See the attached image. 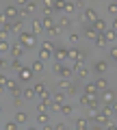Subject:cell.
<instances>
[{"instance_id": "cell-1", "label": "cell", "mask_w": 117, "mask_h": 130, "mask_svg": "<svg viewBox=\"0 0 117 130\" xmlns=\"http://www.w3.org/2000/svg\"><path fill=\"white\" fill-rule=\"evenodd\" d=\"M20 43H22L26 50H28V48H35V46H37V37H35L33 32H28V30H22V32H20Z\"/></svg>"}, {"instance_id": "cell-2", "label": "cell", "mask_w": 117, "mask_h": 130, "mask_svg": "<svg viewBox=\"0 0 117 130\" xmlns=\"http://www.w3.org/2000/svg\"><path fill=\"white\" fill-rule=\"evenodd\" d=\"M5 89L11 93V98H22V89H20V85H18V80H7V85H5Z\"/></svg>"}, {"instance_id": "cell-3", "label": "cell", "mask_w": 117, "mask_h": 130, "mask_svg": "<svg viewBox=\"0 0 117 130\" xmlns=\"http://www.w3.org/2000/svg\"><path fill=\"white\" fill-rule=\"evenodd\" d=\"M70 59L74 61V63H85L87 54H85V50H78V48H70Z\"/></svg>"}, {"instance_id": "cell-4", "label": "cell", "mask_w": 117, "mask_h": 130, "mask_svg": "<svg viewBox=\"0 0 117 130\" xmlns=\"http://www.w3.org/2000/svg\"><path fill=\"white\" fill-rule=\"evenodd\" d=\"M100 98H102V104H115V100H117V91L106 89V91L100 93Z\"/></svg>"}, {"instance_id": "cell-5", "label": "cell", "mask_w": 117, "mask_h": 130, "mask_svg": "<svg viewBox=\"0 0 117 130\" xmlns=\"http://www.w3.org/2000/svg\"><path fill=\"white\" fill-rule=\"evenodd\" d=\"M54 59H56V63H65L67 59H70V48H56L54 50Z\"/></svg>"}, {"instance_id": "cell-6", "label": "cell", "mask_w": 117, "mask_h": 130, "mask_svg": "<svg viewBox=\"0 0 117 130\" xmlns=\"http://www.w3.org/2000/svg\"><path fill=\"white\" fill-rule=\"evenodd\" d=\"M33 76H35V72H33V70H30V65H24L22 70H20V72H18V78H20V80H22V83H28V80L33 78Z\"/></svg>"}, {"instance_id": "cell-7", "label": "cell", "mask_w": 117, "mask_h": 130, "mask_svg": "<svg viewBox=\"0 0 117 130\" xmlns=\"http://www.w3.org/2000/svg\"><path fill=\"white\" fill-rule=\"evenodd\" d=\"M82 20H85V22H91V24H93L95 20H98V11H95L93 7H87V9H85V13H82Z\"/></svg>"}, {"instance_id": "cell-8", "label": "cell", "mask_w": 117, "mask_h": 130, "mask_svg": "<svg viewBox=\"0 0 117 130\" xmlns=\"http://www.w3.org/2000/svg\"><path fill=\"white\" fill-rule=\"evenodd\" d=\"M24 52H26V48H24L20 41L11 46V56H13V59H22V56H24Z\"/></svg>"}, {"instance_id": "cell-9", "label": "cell", "mask_w": 117, "mask_h": 130, "mask_svg": "<svg viewBox=\"0 0 117 130\" xmlns=\"http://www.w3.org/2000/svg\"><path fill=\"white\" fill-rule=\"evenodd\" d=\"M91 28H93V30L98 32V35H104V32L108 30V28H106V22H104L102 18H98V20H95V22L91 24Z\"/></svg>"}, {"instance_id": "cell-10", "label": "cell", "mask_w": 117, "mask_h": 130, "mask_svg": "<svg viewBox=\"0 0 117 130\" xmlns=\"http://www.w3.org/2000/svg\"><path fill=\"white\" fill-rule=\"evenodd\" d=\"M72 70H74V74L78 76V78H87V76H89V70H87L82 63H74V67H72Z\"/></svg>"}, {"instance_id": "cell-11", "label": "cell", "mask_w": 117, "mask_h": 130, "mask_svg": "<svg viewBox=\"0 0 117 130\" xmlns=\"http://www.w3.org/2000/svg\"><path fill=\"white\" fill-rule=\"evenodd\" d=\"M22 24H24V22H20V20H11L5 28H7L9 32H18V35H20V32H22Z\"/></svg>"}, {"instance_id": "cell-12", "label": "cell", "mask_w": 117, "mask_h": 130, "mask_svg": "<svg viewBox=\"0 0 117 130\" xmlns=\"http://www.w3.org/2000/svg\"><path fill=\"white\" fill-rule=\"evenodd\" d=\"M5 15H7L9 20H15V18L20 15V9H18L15 5H5Z\"/></svg>"}, {"instance_id": "cell-13", "label": "cell", "mask_w": 117, "mask_h": 130, "mask_svg": "<svg viewBox=\"0 0 117 130\" xmlns=\"http://www.w3.org/2000/svg\"><path fill=\"white\" fill-rule=\"evenodd\" d=\"M30 28H33L30 32H33L35 37H37V35H41V32H43V24H41V20H30Z\"/></svg>"}, {"instance_id": "cell-14", "label": "cell", "mask_w": 117, "mask_h": 130, "mask_svg": "<svg viewBox=\"0 0 117 130\" xmlns=\"http://www.w3.org/2000/svg\"><path fill=\"white\" fill-rule=\"evenodd\" d=\"M93 70H95V72H98V74H100V76H102V74H106V70H108V61H104V59H100V61H98V63H95V65H93Z\"/></svg>"}, {"instance_id": "cell-15", "label": "cell", "mask_w": 117, "mask_h": 130, "mask_svg": "<svg viewBox=\"0 0 117 130\" xmlns=\"http://www.w3.org/2000/svg\"><path fill=\"white\" fill-rule=\"evenodd\" d=\"M76 130H89V119H85V117H78V119L74 121Z\"/></svg>"}, {"instance_id": "cell-16", "label": "cell", "mask_w": 117, "mask_h": 130, "mask_svg": "<svg viewBox=\"0 0 117 130\" xmlns=\"http://www.w3.org/2000/svg\"><path fill=\"white\" fill-rule=\"evenodd\" d=\"M72 74H74V70H72V67H67V65H63V67H61V72H59L61 80H70V78H72Z\"/></svg>"}, {"instance_id": "cell-17", "label": "cell", "mask_w": 117, "mask_h": 130, "mask_svg": "<svg viewBox=\"0 0 117 130\" xmlns=\"http://www.w3.org/2000/svg\"><path fill=\"white\" fill-rule=\"evenodd\" d=\"M95 87H98V91H100V93L106 91V89H108V80L104 78V76H98V80H95Z\"/></svg>"}, {"instance_id": "cell-18", "label": "cell", "mask_w": 117, "mask_h": 130, "mask_svg": "<svg viewBox=\"0 0 117 130\" xmlns=\"http://www.w3.org/2000/svg\"><path fill=\"white\" fill-rule=\"evenodd\" d=\"M72 24H74V22H72V18H70V15H61V20H59V26H61L63 30L72 28Z\"/></svg>"}, {"instance_id": "cell-19", "label": "cell", "mask_w": 117, "mask_h": 130, "mask_svg": "<svg viewBox=\"0 0 117 130\" xmlns=\"http://www.w3.org/2000/svg\"><path fill=\"white\" fill-rule=\"evenodd\" d=\"M30 70H33L35 74H41V72H43V61H39V59H35L33 63H30Z\"/></svg>"}, {"instance_id": "cell-20", "label": "cell", "mask_w": 117, "mask_h": 130, "mask_svg": "<svg viewBox=\"0 0 117 130\" xmlns=\"http://www.w3.org/2000/svg\"><path fill=\"white\" fill-rule=\"evenodd\" d=\"M82 93H87V95H100V91H98V87H95V83H89L87 87H85Z\"/></svg>"}, {"instance_id": "cell-21", "label": "cell", "mask_w": 117, "mask_h": 130, "mask_svg": "<svg viewBox=\"0 0 117 130\" xmlns=\"http://www.w3.org/2000/svg\"><path fill=\"white\" fill-rule=\"evenodd\" d=\"M15 121H18V124H26V121H28V113L20 108V111L15 113Z\"/></svg>"}, {"instance_id": "cell-22", "label": "cell", "mask_w": 117, "mask_h": 130, "mask_svg": "<svg viewBox=\"0 0 117 130\" xmlns=\"http://www.w3.org/2000/svg\"><path fill=\"white\" fill-rule=\"evenodd\" d=\"M33 91H35V95H43V93L48 91V87H46L43 83H35V85H33Z\"/></svg>"}, {"instance_id": "cell-23", "label": "cell", "mask_w": 117, "mask_h": 130, "mask_svg": "<svg viewBox=\"0 0 117 130\" xmlns=\"http://www.w3.org/2000/svg\"><path fill=\"white\" fill-rule=\"evenodd\" d=\"M100 113H104L106 117H113V115H115V108H113V104H102Z\"/></svg>"}, {"instance_id": "cell-24", "label": "cell", "mask_w": 117, "mask_h": 130, "mask_svg": "<svg viewBox=\"0 0 117 130\" xmlns=\"http://www.w3.org/2000/svg\"><path fill=\"white\" fill-rule=\"evenodd\" d=\"M50 56H54L50 50H46V48H39V54H37V59H39V61H48Z\"/></svg>"}, {"instance_id": "cell-25", "label": "cell", "mask_w": 117, "mask_h": 130, "mask_svg": "<svg viewBox=\"0 0 117 130\" xmlns=\"http://www.w3.org/2000/svg\"><path fill=\"white\" fill-rule=\"evenodd\" d=\"M52 102H54V104H65V93H63V91H56L54 95H52Z\"/></svg>"}, {"instance_id": "cell-26", "label": "cell", "mask_w": 117, "mask_h": 130, "mask_svg": "<svg viewBox=\"0 0 117 130\" xmlns=\"http://www.w3.org/2000/svg\"><path fill=\"white\" fill-rule=\"evenodd\" d=\"M9 67H11V70H15V72H20V70L24 67V65H22V59H11V61H9Z\"/></svg>"}, {"instance_id": "cell-27", "label": "cell", "mask_w": 117, "mask_h": 130, "mask_svg": "<svg viewBox=\"0 0 117 130\" xmlns=\"http://www.w3.org/2000/svg\"><path fill=\"white\" fill-rule=\"evenodd\" d=\"M41 48H46V50H50L52 54H54V50H56V48H59V46H56V43L52 41V39H46V41L41 43Z\"/></svg>"}, {"instance_id": "cell-28", "label": "cell", "mask_w": 117, "mask_h": 130, "mask_svg": "<svg viewBox=\"0 0 117 130\" xmlns=\"http://www.w3.org/2000/svg\"><path fill=\"white\" fill-rule=\"evenodd\" d=\"M48 35H52V37H61V35H63V28L59 26V24H54V26L48 30Z\"/></svg>"}, {"instance_id": "cell-29", "label": "cell", "mask_w": 117, "mask_h": 130, "mask_svg": "<svg viewBox=\"0 0 117 130\" xmlns=\"http://www.w3.org/2000/svg\"><path fill=\"white\" fill-rule=\"evenodd\" d=\"M37 121L39 124H50V113H37Z\"/></svg>"}, {"instance_id": "cell-30", "label": "cell", "mask_w": 117, "mask_h": 130, "mask_svg": "<svg viewBox=\"0 0 117 130\" xmlns=\"http://www.w3.org/2000/svg\"><path fill=\"white\" fill-rule=\"evenodd\" d=\"M22 98H24V100H33V98H35L33 87H26V89H22Z\"/></svg>"}, {"instance_id": "cell-31", "label": "cell", "mask_w": 117, "mask_h": 130, "mask_svg": "<svg viewBox=\"0 0 117 130\" xmlns=\"http://www.w3.org/2000/svg\"><path fill=\"white\" fill-rule=\"evenodd\" d=\"M85 37H89V39H93V41H95V39H98L100 35H98V32H95L91 26H87V28H85Z\"/></svg>"}, {"instance_id": "cell-32", "label": "cell", "mask_w": 117, "mask_h": 130, "mask_svg": "<svg viewBox=\"0 0 117 130\" xmlns=\"http://www.w3.org/2000/svg\"><path fill=\"white\" fill-rule=\"evenodd\" d=\"M95 124H100V126H108V124H111V117H106L104 113H100V115H98V121H95Z\"/></svg>"}, {"instance_id": "cell-33", "label": "cell", "mask_w": 117, "mask_h": 130, "mask_svg": "<svg viewBox=\"0 0 117 130\" xmlns=\"http://www.w3.org/2000/svg\"><path fill=\"white\" fill-rule=\"evenodd\" d=\"M72 111H74V106H72V104H63V106H61V111H59V113H61V115H72Z\"/></svg>"}, {"instance_id": "cell-34", "label": "cell", "mask_w": 117, "mask_h": 130, "mask_svg": "<svg viewBox=\"0 0 117 130\" xmlns=\"http://www.w3.org/2000/svg\"><path fill=\"white\" fill-rule=\"evenodd\" d=\"M41 24H43V30H46V32L50 30L52 26H54V22H52V18H43V20H41Z\"/></svg>"}, {"instance_id": "cell-35", "label": "cell", "mask_w": 117, "mask_h": 130, "mask_svg": "<svg viewBox=\"0 0 117 130\" xmlns=\"http://www.w3.org/2000/svg\"><path fill=\"white\" fill-rule=\"evenodd\" d=\"M106 11H108L111 15H115V18H117V2H108V5H106Z\"/></svg>"}, {"instance_id": "cell-36", "label": "cell", "mask_w": 117, "mask_h": 130, "mask_svg": "<svg viewBox=\"0 0 117 130\" xmlns=\"http://www.w3.org/2000/svg\"><path fill=\"white\" fill-rule=\"evenodd\" d=\"M5 52H11V43L9 41H0V54H5Z\"/></svg>"}, {"instance_id": "cell-37", "label": "cell", "mask_w": 117, "mask_h": 130, "mask_svg": "<svg viewBox=\"0 0 117 130\" xmlns=\"http://www.w3.org/2000/svg\"><path fill=\"white\" fill-rule=\"evenodd\" d=\"M93 43H95V48H104V46H106V43H108V41H106V39H104V35H100V37H98V39H95V41H93Z\"/></svg>"}, {"instance_id": "cell-38", "label": "cell", "mask_w": 117, "mask_h": 130, "mask_svg": "<svg viewBox=\"0 0 117 130\" xmlns=\"http://www.w3.org/2000/svg\"><path fill=\"white\" fill-rule=\"evenodd\" d=\"M18 121H15V119H11V121H7V124H5V130H18Z\"/></svg>"}, {"instance_id": "cell-39", "label": "cell", "mask_w": 117, "mask_h": 130, "mask_svg": "<svg viewBox=\"0 0 117 130\" xmlns=\"http://www.w3.org/2000/svg\"><path fill=\"white\" fill-rule=\"evenodd\" d=\"M115 37H117V32H113L111 28H108V30L104 32V39H106V41H115Z\"/></svg>"}, {"instance_id": "cell-40", "label": "cell", "mask_w": 117, "mask_h": 130, "mask_svg": "<svg viewBox=\"0 0 117 130\" xmlns=\"http://www.w3.org/2000/svg\"><path fill=\"white\" fill-rule=\"evenodd\" d=\"M65 93H67V95H76V93H78V87H76L74 83H70V87H67Z\"/></svg>"}, {"instance_id": "cell-41", "label": "cell", "mask_w": 117, "mask_h": 130, "mask_svg": "<svg viewBox=\"0 0 117 130\" xmlns=\"http://www.w3.org/2000/svg\"><path fill=\"white\" fill-rule=\"evenodd\" d=\"M98 115H100V111H95V108H89V121H98Z\"/></svg>"}, {"instance_id": "cell-42", "label": "cell", "mask_w": 117, "mask_h": 130, "mask_svg": "<svg viewBox=\"0 0 117 130\" xmlns=\"http://www.w3.org/2000/svg\"><path fill=\"white\" fill-rule=\"evenodd\" d=\"M108 59H111V61H115V63H117V46H113L111 50H108Z\"/></svg>"}, {"instance_id": "cell-43", "label": "cell", "mask_w": 117, "mask_h": 130, "mask_svg": "<svg viewBox=\"0 0 117 130\" xmlns=\"http://www.w3.org/2000/svg\"><path fill=\"white\" fill-rule=\"evenodd\" d=\"M59 91H67V87H70V80H59Z\"/></svg>"}, {"instance_id": "cell-44", "label": "cell", "mask_w": 117, "mask_h": 130, "mask_svg": "<svg viewBox=\"0 0 117 130\" xmlns=\"http://www.w3.org/2000/svg\"><path fill=\"white\" fill-rule=\"evenodd\" d=\"M9 22H11V20L7 18V15H5V11H2V13H0V24H2V28H5V26H7Z\"/></svg>"}, {"instance_id": "cell-45", "label": "cell", "mask_w": 117, "mask_h": 130, "mask_svg": "<svg viewBox=\"0 0 117 130\" xmlns=\"http://www.w3.org/2000/svg\"><path fill=\"white\" fill-rule=\"evenodd\" d=\"M67 39H70V43H76L80 39V35H78V32H70V37H67Z\"/></svg>"}, {"instance_id": "cell-46", "label": "cell", "mask_w": 117, "mask_h": 130, "mask_svg": "<svg viewBox=\"0 0 117 130\" xmlns=\"http://www.w3.org/2000/svg\"><path fill=\"white\" fill-rule=\"evenodd\" d=\"M13 104H15V108H22V104H24V98H13Z\"/></svg>"}, {"instance_id": "cell-47", "label": "cell", "mask_w": 117, "mask_h": 130, "mask_svg": "<svg viewBox=\"0 0 117 130\" xmlns=\"http://www.w3.org/2000/svg\"><path fill=\"white\" fill-rule=\"evenodd\" d=\"M78 100H80V104H85V106L89 104V95H87V93H82V95H80Z\"/></svg>"}, {"instance_id": "cell-48", "label": "cell", "mask_w": 117, "mask_h": 130, "mask_svg": "<svg viewBox=\"0 0 117 130\" xmlns=\"http://www.w3.org/2000/svg\"><path fill=\"white\" fill-rule=\"evenodd\" d=\"M65 9V2H56L54 0V11H63Z\"/></svg>"}, {"instance_id": "cell-49", "label": "cell", "mask_w": 117, "mask_h": 130, "mask_svg": "<svg viewBox=\"0 0 117 130\" xmlns=\"http://www.w3.org/2000/svg\"><path fill=\"white\" fill-rule=\"evenodd\" d=\"M0 67H9V61H7L5 56H0Z\"/></svg>"}, {"instance_id": "cell-50", "label": "cell", "mask_w": 117, "mask_h": 130, "mask_svg": "<svg viewBox=\"0 0 117 130\" xmlns=\"http://www.w3.org/2000/svg\"><path fill=\"white\" fill-rule=\"evenodd\" d=\"M7 80H9V78H7L5 74H0V85H2V87H5V85H7Z\"/></svg>"}, {"instance_id": "cell-51", "label": "cell", "mask_w": 117, "mask_h": 130, "mask_svg": "<svg viewBox=\"0 0 117 130\" xmlns=\"http://www.w3.org/2000/svg\"><path fill=\"white\" fill-rule=\"evenodd\" d=\"M54 130H65V124H54Z\"/></svg>"}, {"instance_id": "cell-52", "label": "cell", "mask_w": 117, "mask_h": 130, "mask_svg": "<svg viewBox=\"0 0 117 130\" xmlns=\"http://www.w3.org/2000/svg\"><path fill=\"white\" fill-rule=\"evenodd\" d=\"M106 130H117V124H113V121H111V124L106 126Z\"/></svg>"}, {"instance_id": "cell-53", "label": "cell", "mask_w": 117, "mask_h": 130, "mask_svg": "<svg viewBox=\"0 0 117 130\" xmlns=\"http://www.w3.org/2000/svg\"><path fill=\"white\" fill-rule=\"evenodd\" d=\"M102 128H104V126H100V124H95V126H91L89 130H102Z\"/></svg>"}, {"instance_id": "cell-54", "label": "cell", "mask_w": 117, "mask_h": 130, "mask_svg": "<svg viewBox=\"0 0 117 130\" xmlns=\"http://www.w3.org/2000/svg\"><path fill=\"white\" fill-rule=\"evenodd\" d=\"M111 30H113V32H117V18L113 20V28H111Z\"/></svg>"}, {"instance_id": "cell-55", "label": "cell", "mask_w": 117, "mask_h": 130, "mask_svg": "<svg viewBox=\"0 0 117 130\" xmlns=\"http://www.w3.org/2000/svg\"><path fill=\"white\" fill-rule=\"evenodd\" d=\"M43 130H54V126H50V124H46V126H43Z\"/></svg>"}, {"instance_id": "cell-56", "label": "cell", "mask_w": 117, "mask_h": 130, "mask_svg": "<svg viewBox=\"0 0 117 130\" xmlns=\"http://www.w3.org/2000/svg\"><path fill=\"white\" fill-rule=\"evenodd\" d=\"M5 91H7V89H5V87H2V85H0V95H2V93H5Z\"/></svg>"}, {"instance_id": "cell-57", "label": "cell", "mask_w": 117, "mask_h": 130, "mask_svg": "<svg viewBox=\"0 0 117 130\" xmlns=\"http://www.w3.org/2000/svg\"><path fill=\"white\" fill-rule=\"evenodd\" d=\"M113 108H115V113H117V100H115V104H113Z\"/></svg>"}, {"instance_id": "cell-58", "label": "cell", "mask_w": 117, "mask_h": 130, "mask_svg": "<svg viewBox=\"0 0 117 130\" xmlns=\"http://www.w3.org/2000/svg\"><path fill=\"white\" fill-rule=\"evenodd\" d=\"M26 130H37V128H33V126H28V128H26Z\"/></svg>"}, {"instance_id": "cell-59", "label": "cell", "mask_w": 117, "mask_h": 130, "mask_svg": "<svg viewBox=\"0 0 117 130\" xmlns=\"http://www.w3.org/2000/svg\"><path fill=\"white\" fill-rule=\"evenodd\" d=\"M0 130H5V126H0Z\"/></svg>"}, {"instance_id": "cell-60", "label": "cell", "mask_w": 117, "mask_h": 130, "mask_svg": "<svg viewBox=\"0 0 117 130\" xmlns=\"http://www.w3.org/2000/svg\"><path fill=\"white\" fill-rule=\"evenodd\" d=\"M0 113H2V106H0Z\"/></svg>"}, {"instance_id": "cell-61", "label": "cell", "mask_w": 117, "mask_h": 130, "mask_svg": "<svg viewBox=\"0 0 117 130\" xmlns=\"http://www.w3.org/2000/svg\"><path fill=\"white\" fill-rule=\"evenodd\" d=\"M65 130H67V128H65Z\"/></svg>"}]
</instances>
